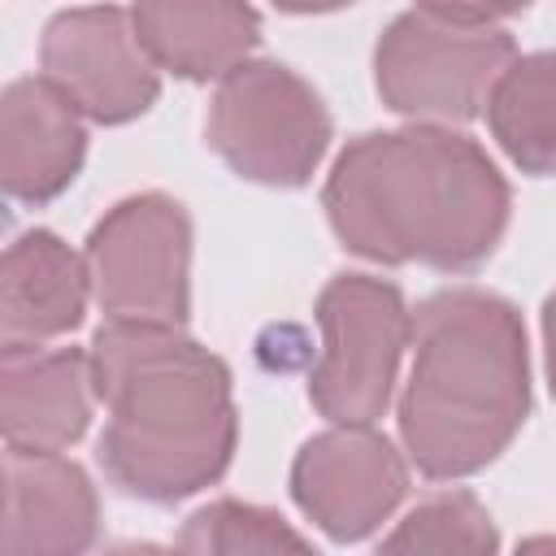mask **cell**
Segmentation results:
<instances>
[{"mask_svg": "<svg viewBox=\"0 0 556 556\" xmlns=\"http://www.w3.org/2000/svg\"><path fill=\"white\" fill-rule=\"evenodd\" d=\"M182 552H208V556H243V552H308L313 543L287 526L282 513L261 508V504H243V500H213L204 508H195L178 539Z\"/></svg>", "mask_w": 556, "mask_h": 556, "instance_id": "2e32d148", "label": "cell"}, {"mask_svg": "<svg viewBox=\"0 0 556 556\" xmlns=\"http://www.w3.org/2000/svg\"><path fill=\"white\" fill-rule=\"evenodd\" d=\"M413 4L456 17V22H500V17H517L530 9V0H413Z\"/></svg>", "mask_w": 556, "mask_h": 556, "instance_id": "ac0fdd59", "label": "cell"}, {"mask_svg": "<svg viewBox=\"0 0 556 556\" xmlns=\"http://www.w3.org/2000/svg\"><path fill=\"white\" fill-rule=\"evenodd\" d=\"M382 552H495L500 534L486 504L469 491H447L421 500L391 534L378 539Z\"/></svg>", "mask_w": 556, "mask_h": 556, "instance_id": "e0dca14e", "label": "cell"}, {"mask_svg": "<svg viewBox=\"0 0 556 556\" xmlns=\"http://www.w3.org/2000/svg\"><path fill=\"white\" fill-rule=\"evenodd\" d=\"M543 369H547V387L556 395V291L543 300Z\"/></svg>", "mask_w": 556, "mask_h": 556, "instance_id": "d6986e66", "label": "cell"}, {"mask_svg": "<svg viewBox=\"0 0 556 556\" xmlns=\"http://www.w3.org/2000/svg\"><path fill=\"white\" fill-rule=\"evenodd\" d=\"M130 17L156 70L187 83L230 74L261 43L252 0H135Z\"/></svg>", "mask_w": 556, "mask_h": 556, "instance_id": "5bb4252c", "label": "cell"}, {"mask_svg": "<svg viewBox=\"0 0 556 556\" xmlns=\"http://www.w3.org/2000/svg\"><path fill=\"white\" fill-rule=\"evenodd\" d=\"M87 156L83 109L48 78H13L0 96V187L17 204H52Z\"/></svg>", "mask_w": 556, "mask_h": 556, "instance_id": "8fae6325", "label": "cell"}, {"mask_svg": "<svg viewBox=\"0 0 556 556\" xmlns=\"http://www.w3.org/2000/svg\"><path fill=\"white\" fill-rule=\"evenodd\" d=\"M321 356L308 374V400L330 426H374L395 391L413 313L404 291L374 274H334L317 295Z\"/></svg>", "mask_w": 556, "mask_h": 556, "instance_id": "8992f818", "label": "cell"}, {"mask_svg": "<svg viewBox=\"0 0 556 556\" xmlns=\"http://www.w3.org/2000/svg\"><path fill=\"white\" fill-rule=\"evenodd\" d=\"M204 139L248 182L304 187L334 139V122L308 78L282 61L248 56L217 78Z\"/></svg>", "mask_w": 556, "mask_h": 556, "instance_id": "5b68a950", "label": "cell"}, {"mask_svg": "<svg viewBox=\"0 0 556 556\" xmlns=\"http://www.w3.org/2000/svg\"><path fill=\"white\" fill-rule=\"evenodd\" d=\"M91 382L109 408L96 456L117 491L178 504L226 478L239 443L230 365L182 326L104 321L91 339Z\"/></svg>", "mask_w": 556, "mask_h": 556, "instance_id": "7a4b0ae2", "label": "cell"}, {"mask_svg": "<svg viewBox=\"0 0 556 556\" xmlns=\"http://www.w3.org/2000/svg\"><path fill=\"white\" fill-rule=\"evenodd\" d=\"M87 300V256L43 226L17 235L0 265V348H43L48 339L74 334Z\"/></svg>", "mask_w": 556, "mask_h": 556, "instance_id": "4fadbf2b", "label": "cell"}, {"mask_svg": "<svg viewBox=\"0 0 556 556\" xmlns=\"http://www.w3.org/2000/svg\"><path fill=\"white\" fill-rule=\"evenodd\" d=\"M91 352L83 348H0V430L4 447L65 452L91 426Z\"/></svg>", "mask_w": 556, "mask_h": 556, "instance_id": "7c38bea8", "label": "cell"}, {"mask_svg": "<svg viewBox=\"0 0 556 556\" xmlns=\"http://www.w3.org/2000/svg\"><path fill=\"white\" fill-rule=\"evenodd\" d=\"M486 126L521 174L556 178V48L513 56L486 100Z\"/></svg>", "mask_w": 556, "mask_h": 556, "instance_id": "9a60e30c", "label": "cell"}, {"mask_svg": "<svg viewBox=\"0 0 556 556\" xmlns=\"http://www.w3.org/2000/svg\"><path fill=\"white\" fill-rule=\"evenodd\" d=\"M517 43L495 22H456L430 9L400 13L374 43V87L382 104L408 122H473Z\"/></svg>", "mask_w": 556, "mask_h": 556, "instance_id": "277c9868", "label": "cell"}, {"mask_svg": "<svg viewBox=\"0 0 556 556\" xmlns=\"http://www.w3.org/2000/svg\"><path fill=\"white\" fill-rule=\"evenodd\" d=\"M91 295L109 321L187 326L191 217L165 191L117 200L87 235Z\"/></svg>", "mask_w": 556, "mask_h": 556, "instance_id": "52a82bcc", "label": "cell"}, {"mask_svg": "<svg viewBox=\"0 0 556 556\" xmlns=\"http://www.w3.org/2000/svg\"><path fill=\"white\" fill-rule=\"evenodd\" d=\"M39 70L96 126H126L161 96V70L143 52L135 17L117 4H83L48 17Z\"/></svg>", "mask_w": 556, "mask_h": 556, "instance_id": "ba28073f", "label": "cell"}, {"mask_svg": "<svg viewBox=\"0 0 556 556\" xmlns=\"http://www.w3.org/2000/svg\"><path fill=\"white\" fill-rule=\"evenodd\" d=\"M413 369L400 391V443L434 482L486 469L530 417V343L513 300L447 287L413 313Z\"/></svg>", "mask_w": 556, "mask_h": 556, "instance_id": "3957f363", "label": "cell"}, {"mask_svg": "<svg viewBox=\"0 0 556 556\" xmlns=\"http://www.w3.org/2000/svg\"><path fill=\"white\" fill-rule=\"evenodd\" d=\"M321 208L334 239L365 261L473 274L508 230L513 187L478 139L413 122L348 139Z\"/></svg>", "mask_w": 556, "mask_h": 556, "instance_id": "6da1fadb", "label": "cell"}, {"mask_svg": "<svg viewBox=\"0 0 556 556\" xmlns=\"http://www.w3.org/2000/svg\"><path fill=\"white\" fill-rule=\"evenodd\" d=\"M404 495L408 465L374 426H330L304 439L291 460V500L330 543L369 539Z\"/></svg>", "mask_w": 556, "mask_h": 556, "instance_id": "9c48e42d", "label": "cell"}, {"mask_svg": "<svg viewBox=\"0 0 556 556\" xmlns=\"http://www.w3.org/2000/svg\"><path fill=\"white\" fill-rule=\"evenodd\" d=\"M269 4L282 13H334V9H348L356 0H269Z\"/></svg>", "mask_w": 556, "mask_h": 556, "instance_id": "ffe728a7", "label": "cell"}, {"mask_svg": "<svg viewBox=\"0 0 556 556\" xmlns=\"http://www.w3.org/2000/svg\"><path fill=\"white\" fill-rule=\"evenodd\" d=\"M100 534V500L87 469L61 452L4 447V556H78Z\"/></svg>", "mask_w": 556, "mask_h": 556, "instance_id": "30bf717a", "label": "cell"}]
</instances>
